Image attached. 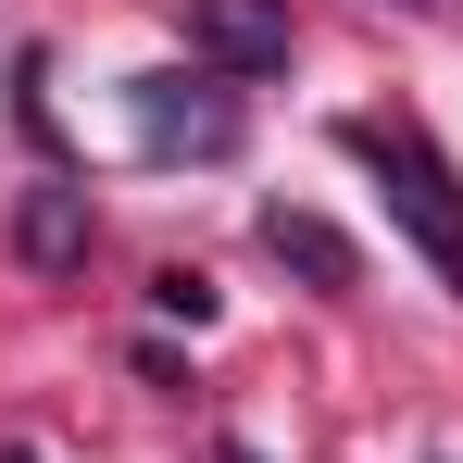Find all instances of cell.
Segmentation results:
<instances>
[{
	"label": "cell",
	"mask_w": 463,
	"mask_h": 463,
	"mask_svg": "<svg viewBox=\"0 0 463 463\" xmlns=\"http://www.w3.org/2000/svg\"><path fill=\"white\" fill-rule=\"evenodd\" d=\"M151 313H163V326H213V276H188V263L151 276Z\"/></svg>",
	"instance_id": "cell-6"
},
{
	"label": "cell",
	"mask_w": 463,
	"mask_h": 463,
	"mask_svg": "<svg viewBox=\"0 0 463 463\" xmlns=\"http://www.w3.org/2000/svg\"><path fill=\"white\" fill-rule=\"evenodd\" d=\"M188 51L213 76H276L288 63V0H188Z\"/></svg>",
	"instance_id": "cell-3"
},
{
	"label": "cell",
	"mask_w": 463,
	"mask_h": 463,
	"mask_svg": "<svg viewBox=\"0 0 463 463\" xmlns=\"http://www.w3.org/2000/svg\"><path fill=\"white\" fill-rule=\"evenodd\" d=\"M338 151L388 188V226H401V238H413V250L463 288V175L439 163V138H426V126H401V113H351V126H338Z\"/></svg>",
	"instance_id": "cell-1"
},
{
	"label": "cell",
	"mask_w": 463,
	"mask_h": 463,
	"mask_svg": "<svg viewBox=\"0 0 463 463\" xmlns=\"http://www.w3.org/2000/svg\"><path fill=\"white\" fill-rule=\"evenodd\" d=\"M263 250H276V263H301L313 288H364V250L326 226V213H288V201H263Z\"/></svg>",
	"instance_id": "cell-5"
},
{
	"label": "cell",
	"mask_w": 463,
	"mask_h": 463,
	"mask_svg": "<svg viewBox=\"0 0 463 463\" xmlns=\"http://www.w3.org/2000/svg\"><path fill=\"white\" fill-rule=\"evenodd\" d=\"M0 463H38V451H0Z\"/></svg>",
	"instance_id": "cell-7"
},
{
	"label": "cell",
	"mask_w": 463,
	"mask_h": 463,
	"mask_svg": "<svg viewBox=\"0 0 463 463\" xmlns=\"http://www.w3.org/2000/svg\"><path fill=\"white\" fill-rule=\"evenodd\" d=\"M13 250H25L38 276H63V263H88V188H63V175H38V188L13 201Z\"/></svg>",
	"instance_id": "cell-4"
},
{
	"label": "cell",
	"mask_w": 463,
	"mask_h": 463,
	"mask_svg": "<svg viewBox=\"0 0 463 463\" xmlns=\"http://www.w3.org/2000/svg\"><path fill=\"white\" fill-rule=\"evenodd\" d=\"M126 113H138L151 163H226L238 151V100L213 76H126Z\"/></svg>",
	"instance_id": "cell-2"
},
{
	"label": "cell",
	"mask_w": 463,
	"mask_h": 463,
	"mask_svg": "<svg viewBox=\"0 0 463 463\" xmlns=\"http://www.w3.org/2000/svg\"><path fill=\"white\" fill-rule=\"evenodd\" d=\"M426 463H439V451H426Z\"/></svg>",
	"instance_id": "cell-8"
}]
</instances>
